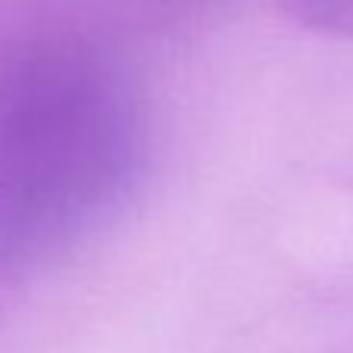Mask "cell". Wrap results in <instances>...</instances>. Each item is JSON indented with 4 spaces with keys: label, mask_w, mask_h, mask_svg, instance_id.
I'll use <instances>...</instances> for the list:
<instances>
[{
    "label": "cell",
    "mask_w": 353,
    "mask_h": 353,
    "mask_svg": "<svg viewBox=\"0 0 353 353\" xmlns=\"http://www.w3.org/2000/svg\"><path fill=\"white\" fill-rule=\"evenodd\" d=\"M297 26L332 38H353V0H281Z\"/></svg>",
    "instance_id": "obj_1"
}]
</instances>
